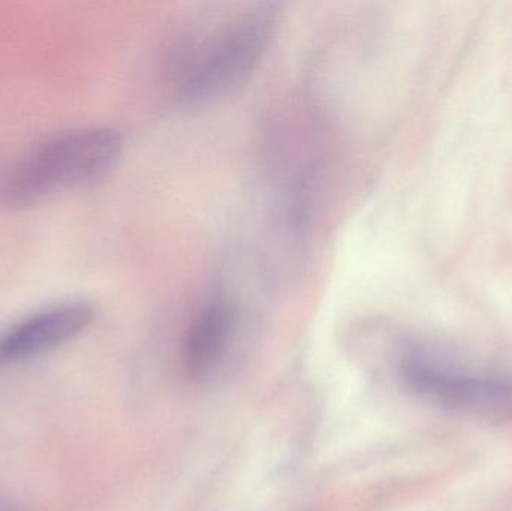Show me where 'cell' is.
Returning a JSON list of instances; mask_svg holds the SVG:
<instances>
[{
    "label": "cell",
    "instance_id": "cell-1",
    "mask_svg": "<svg viewBox=\"0 0 512 511\" xmlns=\"http://www.w3.org/2000/svg\"><path fill=\"white\" fill-rule=\"evenodd\" d=\"M122 152V135L105 126L56 135L9 171L0 186V200L21 206L62 189L95 182L116 167Z\"/></svg>",
    "mask_w": 512,
    "mask_h": 511
},
{
    "label": "cell",
    "instance_id": "cell-3",
    "mask_svg": "<svg viewBox=\"0 0 512 511\" xmlns=\"http://www.w3.org/2000/svg\"><path fill=\"white\" fill-rule=\"evenodd\" d=\"M403 380L421 398L451 411L484 417L512 416V378L454 365L424 351L406 354Z\"/></svg>",
    "mask_w": 512,
    "mask_h": 511
},
{
    "label": "cell",
    "instance_id": "cell-4",
    "mask_svg": "<svg viewBox=\"0 0 512 511\" xmlns=\"http://www.w3.org/2000/svg\"><path fill=\"white\" fill-rule=\"evenodd\" d=\"M93 314L90 303L71 300L24 318L0 335V365L23 362L65 344L90 326Z\"/></svg>",
    "mask_w": 512,
    "mask_h": 511
},
{
    "label": "cell",
    "instance_id": "cell-2",
    "mask_svg": "<svg viewBox=\"0 0 512 511\" xmlns=\"http://www.w3.org/2000/svg\"><path fill=\"white\" fill-rule=\"evenodd\" d=\"M276 3H259L243 12L191 75L183 101L192 107L213 104L239 89L258 68L279 26Z\"/></svg>",
    "mask_w": 512,
    "mask_h": 511
},
{
    "label": "cell",
    "instance_id": "cell-6",
    "mask_svg": "<svg viewBox=\"0 0 512 511\" xmlns=\"http://www.w3.org/2000/svg\"><path fill=\"white\" fill-rule=\"evenodd\" d=\"M0 511H17L12 509L9 504H6L5 501L0 500Z\"/></svg>",
    "mask_w": 512,
    "mask_h": 511
},
{
    "label": "cell",
    "instance_id": "cell-5",
    "mask_svg": "<svg viewBox=\"0 0 512 511\" xmlns=\"http://www.w3.org/2000/svg\"><path fill=\"white\" fill-rule=\"evenodd\" d=\"M237 309L231 300L215 297L203 306L185 342L186 374L192 380L209 377L230 350L237 329Z\"/></svg>",
    "mask_w": 512,
    "mask_h": 511
}]
</instances>
